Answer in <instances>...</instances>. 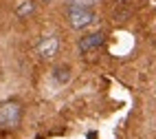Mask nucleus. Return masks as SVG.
Listing matches in <instances>:
<instances>
[{"mask_svg": "<svg viewBox=\"0 0 156 139\" xmlns=\"http://www.w3.org/2000/svg\"><path fill=\"white\" fill-rule=\"evenodd\" d=\"M66 18H68V24L73 29H84V27L92 24L97 20V13H95V9H92V7L79 5V2H68Z\"/></svg>", "mask_w": 156, "mask_h": 139, "instance_id": "obj_1", "label": "nucleus"}, {"mask_svg": "<svg viewBox=\"0 0 156 139\" xmlns=\"http://www.w3.org/2000/svg\"><path fill=\"white\" fill-rule=\"evenodd\" d=\"M20 122H22V106L18 102L9 100V102L0 104V130H5V133L18 130Z\"/></svg>", "mask_w": 156, "mask_h": 139, "instance_id": "obj_2", "label": "nucleus"}, {"mask_svg": "<svg viewBox=\"0 0 156 139\" xmlns=\"http://www.w3.org/2000/svg\"><path fill=\"white\" fill-rule=\"evenodd\" d=\"M35 51H37V55L42 60H53L57 55V51H59V38L57 36H44L37 42Z\"/></svg>", "mask_w": 156, "mask_h": 139, "instance_id": "obj_3", "label": "nucleus"}, {"mask_svg": "<svg viewBox=\"0 0 156 139\" xmlns=\"http://www.w3.org/2000/svg\"><path fill=\"white\" fill-rule=\"evenodd\" d=\"M103 42H106V33L103 31H95V33H88L79 40V53H90V51H97Z\"/></svg>", "mask_w": 156, "mask_h": 139, "instance_id": "obj_4", "label": "nucleus"}, {"mask_svg": "<svg viewBox=\"0 0 156 139\" xmlns=\"http://www.w3.org/2000/svg\"><path fill=\"white\" fill-rule=\"evenodd\" d=\"M13 13H16L20 20L31 18V16L35 13V2H33V0H18L16 7H13Z\"/></svg>", "mask_w": 156, "mask_h": 139, "instance_id": "obj_5", "label": "nucleus"}, {"mask_svg": "<svg viewBox=\"0 0 156 139\" xmlns=\"http://www.w3.org/2000/svg\"><path fill=\"white\" fill-rule=\"evenodd\" d=\"M73 77V73H70V66H66V64H62V66H55L53 69V80L57 84H68Z\"/></svg>", "mask_w": 156, "mask_h": 139, "instance_id": "obj_6", "label": "nucleus"}, {"mask_svg": "<svg viewBox=\"0 0 156 139\" xmlns=\"http://www.w3.org/2000/svg\"><path fill=\"white\" fill-rule=\"evenodd\" d=\"M70 2H79V5H86V7H92V5H97L99 0H70Z\"/></svg>", "mask_w": 156, "mask_h": 139, "instance_id": "obj_7", "label": "nucleus"}, {"mask_svg": "<svg viewBox=\"0 0 156 139\" xmlns=\"http://www.w3.org/2000/svg\"><path fill=\"white\" fill-rule=\"evenodd\" d=\"M117 2H119V5H126V2H128V0H117Z\"/></svg>", "mask_w": 156, "mask_h": 139, "instance_id": "obj_8", "label": "nucleus"}, {"mask_svg": "<svg viewBox=\"0 0 156 139\" xmlns=\"http://www.w3.org/2000/svg\"><path fill=\"white\" fill-rule=\"evenodd\" d=\"M40 2H46V5H48V2H53V0H40Z\"/></svg>", "mask_w": 156, "mask_h": 139, "instance_id": "obj_9", "label": "nucleus"}]
</instances>
